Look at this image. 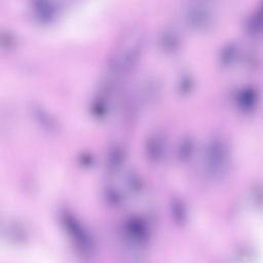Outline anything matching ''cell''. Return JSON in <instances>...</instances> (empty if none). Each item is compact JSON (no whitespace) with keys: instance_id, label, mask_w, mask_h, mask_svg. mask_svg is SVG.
Here are the masks:
<instances>
[{"instance_id":"cell-1","label":"cell","mask_w":263,"mask_h":263,"mask_svg":"<svg viewBox=\"0 0 263 263\" xmlns=\"http://www.w3.org/2000/svg\"><path fill=\"white\" fill-rule=\"evenodd\" d=\"M229 149L226 141L221 136H214L205 146L204 168L206 174L214 179L222 177L228 168Z\"/></svg>"},{"instance_id":"cell-2","label":"cell","mask_w":263,"mask_h":263,"mask_svg":"<svg viewBox=\"0 0 263 263\" xmlns=\"http://www.w3.org/2000/svg\"><path fill=\"white\" fill-rule=\"evenodd\" d=\"M61 220L65 226V229L73 239L76 249L81 254H91L93 250V240L83 225H81L76 219V217L67 211H64L62 213Z\"/></svg>"},{"instance_id":"cell-3","label":"cell","mask_w":263,"mask_h":263,"mask_svg":"<svg viewBox=\"0 0 263 263\" xmlns=\"http://www.w3.org/2000/svg\"><path fill=\"white\" fill-rule=\"evenodd\" d=\"M184 17L189 27L195 30H203L213 24L214 13L208 5L195 3L186 9Z\"/></svg>"},{"instance_id":"cell-4","label":"cell","mask_w":263,"mask_h":263,"mask_svg":"<svg viewBox=\"0 0 263 263\" xmlns=\"http://www.w3.org/2000/svg\"><path fill=\"white\" fill-rule=\"evenodd\" d=\"M166 146V138L165 135L161 132L153 133L147 141L146 151L147 157L152 162H160L163 158V154L165 152Z\"/></svg>"},{"instance_id":"cell-5","label":"cell","mask_w":263,"mask_h":263,"mask_svg":"<svg viewBox=\"0 0 263 263\" xmlns=\"http://www.w3.org/2000/svg\"><path fill=\"white\" fill-rule=\"evenodd\" d=\"M125 233L129 241L134 245H143L147 241L148 238V230L145 224L137 218H130L126 221L125 226Z\"/></svg>"},{"instance_id":"cell-6","label":"cell","mask_w":263,"mask_h":263,"mask_svg":"<svg viewBox=\"0 0 263 263\" xmlns=\"http://www.w3.org/2000/svg\"><path fill=\"white\" fill-rule=\"evenodd\" d=\"M258 101V93L254 88L245 87L237 92L236 96V104L239 109L243 111L253 110L256 107Z\"/></svg>"},{"instance_id":"cell-7","label":"cell","mask_w":263,"mask_h":263,"mask_svg":"<svg viewBox=\"0 0 263 263\" xmlns=\"http://www.w3.org/2000/svg\"><path fill=\"white\" fill-rule=\"evenodd\" d=\"M124 158L125 150L123 146L120 144H114L108 153V159L106 164L108 171L111 173L118 171L124 162Z\"/></svg>"},{"instance_id":"cell-8","label":"cell","mask_w":263,"mask_h":263,"mask_svg":"<svg viewBox=\"0 0 263 263\" xmlns=\"http://www.w3.org/2000/svg\"><path fill=\"white\" fill-rule=\"evenodd\" d=\"M33 10L35 16L42 23L50 22L57 15L58 12L57 6L53 3L47 1H38L34 3Z\"/></svg>"},{"instance_id":"cell-9","label":"cell","mask_w":263,"mask_h":263,"mask_svg":"<svg viewBox=\"0 0 263 263\" xmlns=\"http://www.w3.org/2000/svg\"><path fill=\"white\" fill-rule=\"evenodd\" d=\"M159 46L165 52L176 51L180 46V37L178 33L174 29H165L159 37Z\"/></svg>"},{"instance_id":"cell-10","label":"cell","mask_w":263,"mask_h":263,"mask_svg":"<svg viewBox=\"0 0 263 263\" xmlns=\"http://www.w3.org/2000/svg\"><path fill=\"white\" fill-rule=\"evenodd\" d=\"M32 109H33L34 117L36 118L38 123H40L48 132H52L55 129L57 123H55L53 117H51L46 110L42 109L39 106H34V108H32Z\"/></svg>"},{"instance_id":"cell-11","label":"cell","mask_w":263,"mask_h":263,"mask_svg":"<svg viewBox=\"0 0 263 263\" xmlns=\"http://www.w3.org/2000/svg\"><path fill=\"white\" fill-rule=\"evenodd\" d=\"M193 151H194V142L189 136H187L180 141L178 145L177 156L181 161L184 162L191 158Z\"/></svg>"},{"instance_id":"cell-12","label":"cell","mask_w":263,"mask_h":263,"mask_svg":"<svg viewBox=\"0 0 263 263\" xmlns=\"http://www.w3.org/2000/svg\"><path fill=\"white\" fill-rule=\"evenodd\" d=\"M237 45L235 43H228L227 45H225L221 51V55H220V60H221V64L228 66L231 65L237 57Z\"/></svg>"},{"instance_id":"cell-13","label":"cell","mask_w":263,"mask_h":263,"mask_svg":"<svg viewBox=\"0 0 263 263\" xmlns=\"http://www.w3.org/2000/svg\"><path fill=\"white\" fill-rule=\"evenodd\" d=\"M104 197L106 198L107 202L113 206H118L123 201V196L121 192L112 185H109L105 188Z\"/></svg>"},{"instance_id":"cell-14","label":"cell","mask_w":263,"mask_h":263,"mask_svg":"<svg viewBox=\"0 0 263 263\" xmlns=\"http://www.w3.org/2000/svg\"><path fill=\"white\" fill-rule=\"evenodd\" d=\"M171 208H172V213H173L174 219L178 223L185 222L187 214H186V208L183 204V202L180 199H174Z\"/></svg>"},{"instance_id":"cell-15","label":"cell","mask_w":263,"mask_h":263,"mask_svg":"<svg viewBox=\"0 0 263 263\" xmlns=\"http://www.w3.org/2000/svg\"><path fill=\"white\" fill-rule=\"evenodd\" d=\"M246 29L251 35H257L261 31V13L260 10L253 13V15L248 20Z\"/></svg>"},{"instance_id":"cell-16","label":"cell","mask_w":263,"mask_h":263,"mask_svg":"<svg viewBox=\"0 0 263 263\" xmlns=\"http://www.w3.org/2000/svg\"><path fill=\"white\" fill-rule=\"evenodd\" d=\"M178 89L181 93H187L192 89L193 86V79L190 75H184L181 80L178 82Z\"/></svg>"},{"instance_id":"cell-17","label":"cell","mask_w":263,"mask_h":263,"mask_svg":"<svg viewBox=\"0 0 263 263\" xmlns=\"http://www.w3.org/2000/svg\"><path fill=\"white\" fill-rule=\"evenodd\" d=\"M126 182H127V186L129 187V189L134 192V193H137V192H140V190L142 189V184H141V181L140 179L138 178L137 175H129L128 178L126 179Z\"/></svg>"}]
</instances>
